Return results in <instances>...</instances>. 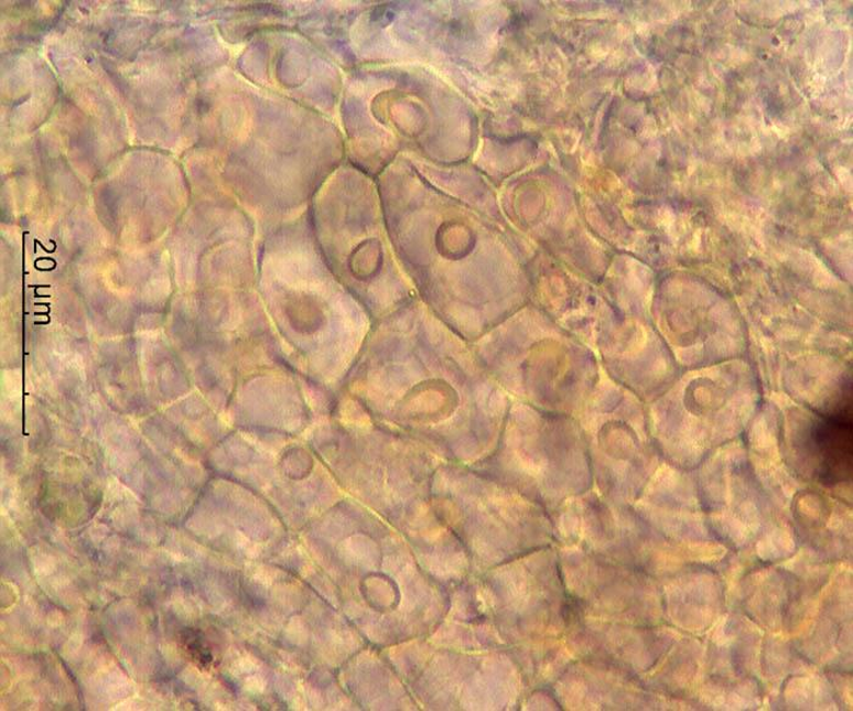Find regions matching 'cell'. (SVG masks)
Returning <instances> with one entry per match:
<instances>
[{
    "mask_svg": "<svg viewBox=\"0 0 853 711\" xmlns=\"http://www.w3.org/2000/svg\"><path fill=\"white\" fill-rule=\"evenodd\" d=\"M817 454L821 457L820 474L825 484L843 483L852 476L853 418L852 391L845 392L839 405L820 416L812 431Z\"/></svg>",
    "mask_w": 853,
    "mask_h": 711,
    "instance_id": "6da1fadb",
    "label": "cell"
},
{
    "mask_svg": "<svg viewBox=\"0 0 853 711\" xmlns=\"http://www.w3.org/2000/svg\"><path fill=\"white\" fill-rule=\"evenodd\" d=\"M183 644L192 660L197 662L201 668H209V665L213 662V655L203 644L198 633L188 631V634L183 636Z\"/></svg>",
    "mask_w": 853,
    "mask_h": 711,
    "instance_id": "7a4b0ae2",
    "label": "cell"
}]
</instances>
